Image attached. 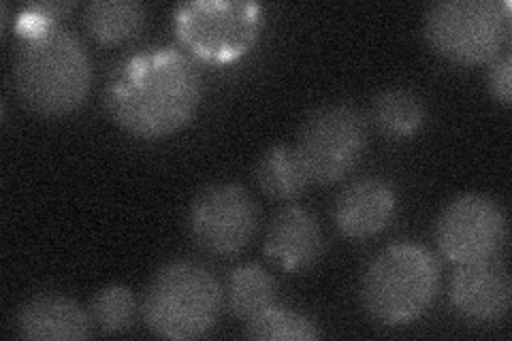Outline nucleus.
<instances>
[{
  "instance_id": "obj_17",
  "label": "nucleus",
  "mask_w": 512,
  "mask_h": 341,
  "mask_svg": "<svg viewBox=\"0 0 512 341\" xmlns=\"http://www.w3.org/2000/svg\"><path fill=\"white\" fill-rule=\"evenodd\" d=\"M425 120V105L406 88H391L376 96L374 122L380 131L393 137L412 135Z\"/></svg>"
},
{
  "instance_id": "obj_15",
  "label": "nucleus",
  "mask_w": 512,
  "mask_h": 341,
  "mask_svg": "<svg viewBox=\"0 0 512 341\" xmlns=\"http://www.w3.org/2000/svg\"><path fill=\"white\" fill-rule=\"evenodd\" d=\"M146 18V7L137 0H94L86 7L84 24L96 41L114 45L139 35Z\"/></svg>"
},
{
  "instance_id": "obj_9",
  "label": "nucleus",
  "mask_w": 512,
  "mask_h": 341,
  "mask_svg": "<svg viewBox=\"0 0 512 341\" xmlns=\"http://www.w3.org/2000/svg\"><path fill=\"white\" fill-rule=\"evenodd\" d=\"M188 220L192 237L203 250L231 256L252 241L259 211L239 184H212L192 201Z\"/></svg>"
},
{
  "instance_id": "obj_13",
  "label": "nucleus",
  "mask_w": 512,
  "mask_h": 341,
  "mask_svg": "<svg viewBox=\"0 0 512 341\" xmlns=\"http://www.w3.org/2000/svg\"><path fill=\"white\" fill-rule=\"evenodd\" d=\"M325 250V239L318 220L301 207H284L271 218L265 237V254L288 269H310Z\"/></svg>"
},
{
  "instance_id": "obj_12",
  "label": "nucleus",
  "mask_w": 512,
  "mask_h": 341,
  "mask_svg": "<svg viewBox=\"0 0 512 341\" xmlns=\"http://www.w3.org/2000/svg\"><path fill=\"white\" fill-rule=\"evenodd\" d=\"M15 331L30 341H82L92 335V318L71 297L41 292L20 307Z\"/></svg>"
},
{
  "instance_id": "obj_8",
  "label": "nucleus",
  "mask_w": 512,
  "mask_h": 341,
  "mask_svg": "<svg viewBox=\"0 0 512 341\" xmlns=\"http://www.w3.org/2000/svg\"><path fill=\"white\" fill-rule=\"evenodd\" d=\"M436 239L442 254L457 265L487 261L504 246L506 216L485 194H461L440 214Z\"/></svg>"
},
{
  "instance_id": "obj_1",
  "label": "nucleus",
  "mask_w": 512,
  "mask_h": 341,
  "mask_svg": "<svg viewBox=\"0 0 512 341\" xmlns=\"http://www.w3.org/2000/svg\"><path fill=\"white\" fill-rule=\"evenodd\" d=\"M201 75L173 47H146L122 58L105 86V107L124 131L158 139L180 131L199 109Z\"/></svg>"
},
{
  "instance_id": "obj_14",
  "label": "nucleus",
  "mask_w": 512,
  "mask_h": 341,
  "mask_svg": "<svg viewBox=\"0 0 512 341\" xmlns=\"http://www.w3.org/2000/svg\"><path fill=\"white\" fill-rule=\"evenodd\" d=\"M254 177L267 197L278 201L297 199L310 184L303 162L291 145H274V148H269L256 162Z\"/></svg>"
},
{
  "instance_id": "obj_3",
  "label": "nucleus",
  "mask_w": 512,
  "mask_h": 341,
  "mask_svg": "<svg viewBox=\"0 0 512 341\" xmlns=\"http://www.w3.org/2000/svg\"><path fill=\"white\" fill-rule=\"evenodd\" d=\"M440 288L438 258L421 243H393L367 265L361 299L370 316L389 327L421 318Z\"/></svg>"
},
{
  "instance_id": "obj_18",
  "label": "nucleus",
  "mask_w": 512,
  "mask_h": 341,
  "mask_svg": "<svg viewBox=\"0 0 512 341\" xmlns=\"http://www.w3.org/2000/svg\"><path fill=\"white\" fill-rule=\"evenodd\" d=\"M244 333L246 337L259 341H310L320 337V331L312 320L276 305L246 320Z\"/></svg>"
},
{
  "instance_id": "obj_5",
  "label": "nucleus",
  "mask_w": 512,
  "mask_h": 341,
  "mask_svg": "<svg viewBox=\"0 0 512 341\" xmlns=\"http://www.w3.org/2000/svg\"><path fill=\"white\" fill-rule=\"evenodd\" d=\"M510 35L508 5L495 0H440L425 13V37L457 64H480L500 56Z\"/></svg>"
},
{
  "instance_id": "obj_2",
  "label": "nucleus",
  "mask_w": 512,
  "mask_h": 341,
  "mask_svg": "<svg viewBox=\"0 0 512 341\" xmlns=\"http://www.w3.org/2000/svg\"><path fill=\"white\" fill-rule=\"evenodd\" d=\"M13 79L20 99L41 116H64L82 107L92 84V64L75 32L58 24L15 45Z\"/></svg>"
},
{
  "instance_id": "obj_11",
  "label": "nucleus",
  "mask_w": 512,
  "mask_h": 341,
  "mask_svg": "<svg viewBox=\"0 0 512 341\" xmlns=\"http://www.w3.org/2000/svg\"><path fill=\"white\" fill-rule=\"evenodd\" d=\"M395 209L397 194L389 182L380 177H361L340 192L333 218L342 235L350 239H367L387 229Z\"/></svg>"
},
{
  "instance_id": "obj_19",
  "label": "nucleus",
  "mask_w": 512,
  "mask_h": 341,
  "mask_svg": "<svg viewBox=\"0 0 512 341\" xmlns=\"http://www.w3.org/2000/svg\"><path fill=\"white\" fill-rule=\"evenodd\" d=\"M92 320L99 324L103 333H124L131 329L137 314V301L131 288L109 284L96 292L90 303Z\"/></svg>"
},
{
  "instance_id": "obj_4",
  "label": "nucleus",
  "mask_w": 512,
  "mask_h": 341,
  "mask_svg": "<svg viewBox=\"0 0 512 341\" xmlns=\"http://www.w3.org/2000/svg\"><path fill=\"white\" fill-rule=\"evenodd\" d=\"M222 307V288L199 263L173 261L160 269L143 297V320L165 339H197L210 331Z\"/></svg>"
},
{
  "instance_id": "obj_10",
  "label": "nucleus",
  "mask_w": 512,
  "mask_h": 341,
  "mask_svg": "<svg viewBox=\"0 0 512 341\" xmlns=\"http://www.w3.org/2000/svg\"><path fill=\"white\" fill-rule=\"evenodd\" d=\"M455 312L476 324L500 322L512 303L510 275L495 258L459 265L451 280Z\"/></svg>"
},
{
  "instance_id": "obj_7",
  "label": "nucleus",
  "mask_w": 512,
  "mask_h": 341,
  "mask_svg": "<svg viewBox=\"0 0 512 341\" xmlns=\"http://www.w3.org/2000/svg\"><path fill=\"white\" fill-rule=\"evenodd\" d=\"M261 22V7L254 3L199 0L178 7L175 13V30L184 45L210 60L242 56L259 37Z\"/></svg>"
},
{
  "instance_id": "obj_6",
  "label": "nucleus",
  "mask_w": 512,
  "mask_h": 341,
  "mask_svg": "<svg viewBox=\"0 0 512 341\" xmlns=\"http://www.w3.org/2000/svg\"><path fill=\"white\" fill-rule=\"evenodd\" d=\"M367 137L370 126L357 107L331 103L318 107L303 122L295 150L310 182L333 184L355 169Z\"/></svg>"
},
{
  "instance_id": "obj_16",
  "label": "nucleus",
  "mask_w": 512,
  "mask_h": 341,
  "mask_svg": "<svg viewBox=\"0 0 512 341\" xmlns=\"http://www.w3.org/2000/svg\"><path fill=\"white\" fill-rule=\"evenodd\" d=\"M276 301V280L259 265H242L231 271L224 286V303L235 318L250 320Z\"/></svg>"
},
{
  "instance_id": "obj_20",
  "label": "nucleus",
  "mask_w": 512,
  "mask_h": 341,
  "mask_svg": "<svg viewBox=\"0 0 512 341\" xmlns=\"http://www.w3.org/2000/svg\"><path fill=\"white\" fill-rule=\"evenodd\" d=\"M510 69H512V58L508 52L495 56L491 67H489V88H491V94L498 99L502 105H510V99H512V79H510Z\"/></svg>"
}]
</instances>
